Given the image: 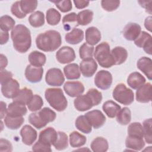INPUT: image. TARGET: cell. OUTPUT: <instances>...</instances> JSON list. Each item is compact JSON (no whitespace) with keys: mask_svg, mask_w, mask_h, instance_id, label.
<instances>
[{"mask_svg":"<svg viewBox=\"0 0 152 152\" xmlns=\"http://www.w3.org/2000/svg\"><path fill=\"white\" fill-rule=\"evenodd\" d=\"M43 69L42 67H36L31 65L27 66L25 70V77L27 81L31 83L40 82L42 78Z\"/></svg>","mask_w":152,"mask_h":152,"instance_id":"obj_15","label":"cell"},{"mask_svg":"<svg viewBox=\"0 0 152 152\" xmlns=\"http://www.w3.org/2000/svg\"><path fill=\"white\" fill-rule=\"evenodd\" d=\"M8 64V59L3 54H1V70L4 69Z\"/></svg>","mask_w":152,"mask_h":152,"instance_id":"obj_57","label":"cell"},{"mask_svg":"<svg viewBox=\"0 0 152 152\" xmlns=\"http://www.w3.org/2000/svg\"><path fill=\"white\" fill-rule=\"evenodd\" d=\"M151 43V34L144 31H141L138 37L134 40V43L137 46L140 48H143L145 53L150 55L152 53Z\"/></svg>","mask_w":152,"mask_h":152,"instance_id":"obj_12","label":"cell"},{"mask_svg":"<svg viewBox=\"0 0 152 152\" xmlns=\"http://www.w3.org/2000/svg\"><path fill=\"white\" fill-rule=\"evenodd\" d=\"M7 109L6 103L4 102H1V119H2L5 115H7Z\"/></svg>","mask_w":152,"mask_h":152,"instance_id":"obj_56","label":"cell"},{"mask_svg":"<svg viewBox=\"0 0 152 152\" xmlns=\"http://www.w3.org/2000/svg\"><path fill=\"white\" fill-rule=\"evenodd\" d=\"M151 17L149 16L145 18L144 22L145 27L150 32L151 31Z\"/></svg>","mask_w":152,"mask_h":152,"instance_id":"obj_58","label":"cell"},{"mask_svg":"<svg viewBox=\"0 0 152 152\" xmlns=\"http://www.w3.org/2000/svg\"><path fill=\"white\" fill-rule=\"evenodd\" d=\"M28 22L32 27L35 28L43 26L45 24L44 14L40 11L33 12L28 17Z\"/></svg>","mask_w":152,"mask_h":152,"instance_id":"obj_35","label":"cell"},{"mask_svg":"<svg viewBox=\"0 0 152 152\" xmlns=\"http://www.w3.org/2000/svg\"><path fill=\"white\" fill-rule=\"evenodd\" d=\"M12 77V74L11 72L6 69L1 70V84L2 85L4 83L11 80Z\"/></svg>","mask_w":152,"mask_h":152,"instance_id":"obj_53","label":"cell"},{"mask_svg":"<svg viewBox=\"0 0 152 152\" xmlns=\"http://www.w3.org/2000/svg\"><path fill=\"white\" fill-rule=\"evenodd\" d=\"M93 17V12L90 10H84L77 14V24L81 26H86L90 24Z\"/></svg>","mask_w":152,"mask_h":152,"instance_id":"obj_37","label":"cell"},{"mask_svg":"<svg viewBox=\"0 0 152 152\" xmlns=\"http://www.w3.org/2000/svg\"><path fill=\"white\" fill-rule=\"evenodd\" d=\"M32 150L34 151H52L51 146L46 145L37 141L32 147Z\"/></svg>","mask_w":152,"mask_h":152,"instance_id":"obj_51","label":"cell"},{"mask_svg":"<svg viewBox=\"0 0 152 152\" xmlns=\"http://www.w3.org/2000/svg\"><path fill=\"white\" fill-rule=\"evenodd\" d=\"M58 136L53 145L57 150H62L68 147V140L67 135L62 131H58Z\"/></svg>","mask_w":152,"mask_h":152,"instance_id":"obj_40","label":"cell"},{"mask_svg":"<svg viewBox=\"0 0 152 152\" xmlns=\"http://www.w3.org/2000/svg\"><path fill=\"white\" fill-rule=\"evenodd\" d=\"M14 49L20 53L26 52L31 45L30 30L24 25L18 24L11 32Z\"/></svg>","mask_w":152,"mask_h":152,"instance_id":"obj_1","label":"cell"},{"mask_svg":"<svg viewBox=\"0 0 152 152\" xmlns=\"http://www.w3.org/2000/svg\"><path fill=\"white\" fill-rule=\"evenodd\" d=\"M45 96L50 106L56 110L62 112L66 108L68 102L61 88H47L45 93Z\"/></svg>","mask_w":152,"mask_h":152,"instance_id":"obj_4","label":"cell"},{"mask_svg":"<svg viewBox=\"0 0 152 152\" xmlns=\"http://www.w3.org/2000/svg\"><path fill=\"white\" fill-rule=\"evenodd\" d=\"M141 32V26L135 23H128L123 29L124 37L129 41L135 40Z\"/></svg>","mask_w":152,"mask_h":152,"instance_id":"obj_19","label":"cell"},{"mask_svg":"<svg viewBox=\"0 0 152 152\" xmlns=\"http://www.w3.org/2000/svg\"><path fill=\"white\" fill-rule=\"evenodd\" d=\"M28 59L30 65L36 67H42L46 63V57L44 53L35 50L29 54Z\"/></svg>","mask_w":152,"mask_h":152,"instance_id":"obj_29","label":"cell"},{"mask_svg":"<svg viewBox=\"0 0 152 152\" xmlns=\"http://www.w3.org/2000/svg\"><path fill=\"white\" fill-rule=\"evenodd\" d=\"M128 134L129 136L143 138L142 125L140 122L131 123L128 128Z\"/></svg>","mask_w":152,"mask_h":152,"instance_id":"obj_43","label":"cell"},{"mask_svg":"<svg viewBox=\"0 0 152 152\" xmlns=\"http://www.w3.org/2000/svg\"><path fill=\"white\" fill-rule=\"evenodd\" d=\"M11 13L18 18H23L26 16L21 10L20 4V1L15 2L11 7Z\"/></svg>","mask_w":152,"mask_h":152,"instance_id":"obj_50","label":"cell"},{"mask_svg":"<svg viewBox=\"0 0 152 152\" xmlns=\"http://www.w3.org/2000/svg\"><path fill=\"white\" fill-rule=\"evenodd\" d=\"M77 23V15L75 12H71L65 15L62 18V23L64 25V30L69 31L71 28H74L78 25Z\"/></svg>","mask_w":152,"mask_h":152,"instance_id":"obj_38","label":"cell"},{"mask_svg":"<svg viewBox=\"0 0 152 152\" xmlns=\"http://www.w3.org/2000/svg\"><path fill=\"white\" fill-rule=\"evenodd\" d=\"M64 72L66 78L68 80L78 79L81 75L80 66L75 63L70 64L64 66Z\"/></svg>","mask_w":152,"mask_h":152,"instance_id":"obj_31","label":"cell"},{"mask_svg":"<svg viewBox=\"0 0 152 152\" xmlns=\"http://www.w3.org/2000/svg\"><path fill=\"white\" fill-rule=\"evenodd\" d=\"M87 141L86 137L77 131L69 134V144L72 147H80L84 145Z\"/></svg>","mask_w":152,"mask_h":152,"instance_id":"obj_34","label":"cell"},{"mask_svg":"<svg viewBox=\"0 0 152 152\" xmlns=\"http://www.w3.org/2000/svg\"><path fill=\"white\" fill-rule=\"evenodd\" d=\"M144 77L138 72H134L129 74L127 79L128 86L133 89H138L145 83Z\"/></svg>","mask_w":152,"mask_h":152,"instance_id":"obj_23","label":"cell"},{"mask_svg":"<svg viewBox=\"0 0 152 152\" xmlns=\"http://www.w3.org/2000/svg\"><path fill=\"white\" fill-rule=\"evenodd\" d=\"M115 65H121L125 62L128 57L127 50L123 47L116 46L111 51Z\"/></svg>","mask_w":152,"mask_h":152,"instance_id":"obj_27","label":"cell"},{"mask_svg":"<svg viewBox=\"0 0 152 152\" xmlns=\"http://www.w3.org/2000/svg\"><path fill=\"white\" fill-rule=\"evenodd\" d=\"M15 21L10 16L5 15L0 18V28L1 30L8 31L14 28Z\"/></svg>","mask_w":152,"mask_h":152,"instance_id":"obj_42","label":"cell"},{"mask_svg":"<svg viewBox=\"0 0 152 152\" xmlns=\"http://www.w3.org/2000/svg\"><path fill=\"white\" fill-rule=\"evenodd\" d=\"M80 69L83 75L85 77H91L97 69V64L92 58L83 60L80 64Z\"/></svg>","mask_w":152,"mask_h":152,"instance_id":"obj_16","label":"cell"},{"mask_svg":"<svg viewBox=\"0 0 152 152\" xmlns=\"http://www.w3.org/2000/svg\"><path fill=\"white\" fill-rule=\"evenodd\" d=\"M0 43L1 45H4L6 43L9 39V33L8 31H4L1 30L0 33Z\"/></svg>","mask_w":152,"mask_h":152,"instance_id":"obj_55","label":"cell"},{"mask_svg":"<svg viewBox=\"0 0 152 152\" xmlns=\"http://www.w3.org/2000/svg\"><path fill=\"white\" fill-rule=\"evenodd\" d=\"M56 117V113L49 107H44L38 112L31 113L28 116L30 124L37 129L45 127L47 124L55 121Z\"/></svg>","mask_w":152,"mask_h":152,"instance_id":"obj_5","label":"cell"},{"mask_svg":"<svg viewBox=\"0 0 152 152\" xmlns=\"http://www.w3.org/2000/svg\"><path fill=\"white\" fill-rule=\"evenodd\" d=\"M137 68L151 80L152 75V60L151 58L143 56L140 58L137 63Z\"/></svg>","mask_w":152,"mask_h":152,"instance_id":"obj_22","label":"cell"},{"mask_svg":"<svg viewBox=\"0 0 152 152\" xmlns=\"http://www.w3.org/2000/svg\"><path fill=\"white\" fill-rule=\"evenodd\" d=\"M64 90L69 97H75L83 93L84 87L80 81H67L64 86Z\"/></svg>","mask_w":152,"mask_h":152,"instance_id":"obj_14","label":"cell"},{"mask_svg":"<svg viewBox=\"0 0 152 152\" xmlns=\"http://www.w3.org/2000/svg\"><path fill=\"white\" fill-rule=\"evenodd\" d=\"M125 145L128 149L140 151L144 147L145 142L143 138L128 135L125 140Z\"/></svg>","mask_w":152,"mask_h":152,"instance_id":"obj_26","label":"cell"},{"mask_svg":"<svg viewBox=\"0 0 152 152\" xmlns=\"http://www.w3.org/2000/svg\"><path fill=\"white\" fill-rule=\"evenodd\" d=\"M43 105V100L42 98L37 94H34L28 103L27 106L29 110L31 112H36L41 109Z\"/></svg>","mask_w":152,"mask_h":152,"instance_id":"obj_45","label":"cell"},{"mask_svg":"<svg viewBox=\"0 0 152 152\" xmlns=\"http://www.w3.org/2000/svg\"><path fill=\"white\" fill-rule=\"evenodd\" d=\"M112 96L116 101L124 105L131 104L134 102V92L123 83L118 84L115 87Z\"/></svg>","mask_w":152,"mask_h":152,"instance_id":"obj_7","label":"cell"},{"mask_svg":"<svg viewBox=\"0 0 152 152\" xmlns=\"http://www.w3.org/2000/svg\"><path fill=\"white\" fill-rule=\"evenodd\" d=\"M151 118L147 119L143 122L142 129L145 141L148 144L152 143V135H151Z\"/></svg>","mask_w":152,"mask_h":152,"instance_id":"obj_46","label":"cell"},{"mask_svg":"<svg viewBox=\"0 0 152 152\" xmlns=\"http://www.w3.org/2000/svg\"><path fill=\"white\" fill-rule=\"evenodd\" d=\"M112 83V75L107 71L100 70L97 72L94 77V84L100 89L107 90L110 88Z\"/></svg>","mask_w":152,"mask_h":152,"instance_id":"obj_9","label":"cell"},{"mask_svg":"<svg viewBox=\"0 0 152 152\" xmlns=\"http://www.w3.org/2000/svg\"><path fill=\"white\" fill-rule=\"evenodd\" d=\"M94 48L93 46H91L87 43H83L79 49L80 57L82 59L92 58L94 53Z\"/></svg>","mask_w":152,"mask_h":152,"instance_id":"obj_44","label":"cell"},{"mask_svg":"<svg viewBox=\"0 0 152 152\" xmlns=\"http://www.w3.org/2000/svg\"><path fill=\"white\" fill-rule=\"evenodd\" d=\"M20 135L23 142L27 145H31L36 141L37 133V131L30 125H24L20 131Z\"/></svg>","mask_w":152,"mask_h":152,"instance_id":"obj_17","label":"cell"},{"mask_svg":"<svg viewBox=\"0 0 152 152\" xmlns=\"http://www.w3.org/2000/svg\"><path fill=\"white\" fill-rule=\"evenodd\" d=\"M58 132L52 127H48L40 132L39 140L40 142L51 146L55 142Z\"/></svg>","mask_w":152,"mask_h":152,"instance_id":"obj_18","label":"cell"},{"mask_svg":"<svg viewBox=\"0 0 152 152\" xmlns=\"http://www.w3.org/2000/svg\"><path fill=\"white\" fill-rule=\"evenodd\" d=\"M32 90L30 88L24 87L18 91L15 96L12 99L13 102H18L23 104H28L33 97Z\"/></svg>","mask_w":152,"mask_h":152,"instance_id":"obj_28","label":"cell"},{"mask_svg":"<svg viewBox=\"0 0 152 152\" xmlns=\"http://www.w3.org/2000/svg\"><path fill=\"white\" fill-rule=\"evenodd\" d=\"M46 18L48 24L51 26H55L60 22L61 15L56 10L51 8L46 11Z\"/></svg>","mask_w":152,"mask_h":152,"instance_id":"obj_41","label":"cell"},{"mask_svg":"<svg viewBox=\"0 0 152 152\" xmlns=\"http://www.w3.org/2000/svg\"><path fill=\"white\" fill-rule=\"evenodd\" d=\"M24 122V119L21 117H12L6 115L4 119V123L6 126L10 129H17Z\"/></svg>","mask_w":152,"mask_h":152,"instance_id":"obj_36","label":"cell"},{"mask_svg":"<svg viewBox=\"0 0 152 152\" xmlns=\"http://www.w3.org/2000/svg\"><path fill=\"white\" fill-rule=\"evenodd\" d=\"M90 147L94 152H105L108 150L109 144L105 138L98 137L93 140Z\"/></svg>","mask_w":152,"mask_h":152,"instance_id":"obj_33","label":"cell"},{"mask_svg":"<svg viewBox=\"0 0 152 152\" xmlns=\"http://www.w3.org/2000/svg\"><path fill=\"white\" fill-rule=\"evenodd\" d=\"M102 100V93L97 89L91 88L86 94L77 97L74 101V104L78 111L84 112L90 109L94 106L99 104Z\"/></svg>","mask_w":152,"mask_h":152,"instance_id":"obj_3","label":"cell"},{"mask_svg":"<svg viewBox=\"0 0 152 152\" xmlns=\"http://www.w3.org/2000/svg\"><path fill=\"white\" fill-rule=\"evenodd\" d=\"M62 38L60 33L53 30L39 34L36 39V46L44 52H53L60 47Z\"/></svg>","mask_w":152,"mask_h":152,"instance_id":"obj_2","label":"cell"},{"mask_svg":"<svg viewBox=\"0 0 152 152\" xmlns=\"http://www.w3.org/2000/svg\"><path fill=\"white\" fill-rule=\"evenodd\" d=\"M20 7L22 11L27 15L28 13L33 12L37 8V1H20Z\"/></svg>","mask_w":152,"mask_h":152,"instance_id":"obj_47","label":"cell"},{"mask_svg":"<svg viewBox=\"0 0 152 152\" xmlns=\"http://www.w3.org/2000/svg\"><path fill=\"white\" fill-rule=\"evenodd\" d=\"M20 90V84L15 79L11 78L1 85V91L4 97L13 99Z\"/></svg>","mask_w":152,"mask_h":152,"instance_id":"obj_11","label":"cell"},{"mask_svg":"<svg viewBox=\"0 0 152 152\" xmlns=\"http://www.w3.org/2000/svg\"><path fill=\"white\" fill-rule=\"evenodd\" d=\"M131 120V112L129 108L124 107L121 109L116 115L117 122L122 125H128Z\"/></svg>","mask_w":152,"mask_h":152,"instance_id":"obj_39","label":"cell"},{"mask_svg":"<svg viewBox=\"0 0 152 152\" xmlns=\"http://www.w3.org/2000/svg\"><path fill=\"white\" fill-rule=\"evenodd\" d=\"M27 112V109L25 104L13 102L8 105L6 115L12 117H21L25 115Z\"/></svg>","mask_w":152,"mask_h":152,"instance_id":"obj_21","label":"cell"},{"mask_svg":"<svg viewBox=\"0 0 152 152\" xmlns=\"http://www.w3.org/2000/svg\"><path fill=\"white\" fill-rule=\"evenodd\" d=\"M120 4L119 1H102L101 5L103 9L108 12L116 10Z\"/></svg>","mask_w":152,"mask_h":152,"instance_id":"obj_49","label":"cell"},{"mask_svg":"<svg viewBox=\"0 0 152 152\" xmlns=\"http://www.w3.org/2000/svg\"><path fill=\"white\" fill-rule=\"evenodd\" d=\"M0 151H11L12 150V146L11 142L5 139L1 138L0 140Z\"/></svg>","mask_w":152,"mask_h":152,"instance_id":"obj_52","label":"cell"},{"mask_svg":"<svg viewBox=\"0 0 152 152\" xmlns=\"http://www.w3.org/2000/svg\"><path fill=\"white\" fill-rule=\"evenodd\" d=\"M136 100L140 103H148L151 100V84L147 83L136 91Z\"/></svg>","mask_w":152,"mask_h":152,"instance_id":"obj_20","label":"cell"},{"mask_svg":"<svg viewBox=\"0 0 152 152\" xmlns=\"http://www.w3.org/2000/svg\"><path fill=\"white\" fill-rule=\"evenodd\" d=\"M50 2L54 3L56 5V7L62 12H68L72 8V2L69 0H63L60 1H52Z\"/></svg>","mask_w":152,"mask_h":152,"instance_id":"obj_48","label":"cell"},{"mask_svg":"<svg viewBox=\"0 0 152 152\" xmlns=\"http://www.w3.org/2000/svg\"><path fill=\"white\" fill-rule=\"evenodd\" d=\"M73 2L75 4V6L78 9H83L87 7L90 2L88 1H83V0H74Z\"/></svg>","mask_w":152,"mask_h":152,"instance_id":"obj_54","label":"cell"},{"mask_svg":"<svg viewBox=\"0 0 152 152\" xmlns=\"http://www.w3.org/2000/svg\"><path fill=\"white\" fill-rule=\"evenodd\" d=\"M75 127L81 132L89 134L92 131V126L85 115L79 116L75 122Z\"/></svg>","mask_w":152,"mask_h":152,"instance_id":"obj_32","label":"cell"},{"mask_svg":"<svg viewBox=\"0 0 152 152\" xmlns=\"http://www.w3.org/2000/svg\"><path fill=\"white\" fill-rule=\"evenodd\" d=\"M94 56L100 66L103 68H107L115 65L110 46L107 42H102L96 47Z\"/></svg>","mask_w":152,"mask_h":152,"instance_id":"obj_6","label":"cell"},{"mask_svg":"<svg viewBox=\"0 0 152 152\" xmlns=\"http://www.w3.org/2000/svg\"><path fill=\"white\" fill-rule=\"evenodd\" d=\"M84 39V32L82 30L77 28H73L70 32L66 33L65 39L68 43L76 45L80 43Z\"/></svg>","mask_w":152,"mask_h":152,"instance_id":"obj_25","label":"cell"},{"mask_svg":"<svg viewBox=\"0 0 152 152\" xmlns=\"http://www.w3.org/2000/svg\"><path fill=\"white\" fill-rule=\"evenodd\" d=\"M86 117L94 129L102 126L106 122V117L99 110H93L85 114Z\"/></svg>","mask_w":152,"mask_h":152,"instance_id":"obj_13","label":"cell"},{"mask_svg":"<svg viewBox=\"0 0 152 152\" xmlns=\"http://www.w3.org/2000/svg\"><path fill=\"white\" fill-rule=\"evenodd\" d=\"M102 109L109 118H113L117 115L121 107L115 102L112 100H107L103 103Z\"/></svg>","mask_w":152,"mask_h":152,"instance_id":"obj_30","label":"cell"},{"mask_svg":"<svg viewBox=\"0 0 152 152\" xmlns=\"http://www.w3.org/2000/svg\"><path fill=\"white\" fill-rule=\"evenodd\" d=\"M46 83L51 86H61L65 81L62 71L56 68L49 69L45 76Z\"/></svg>","mask_w":152,"mask_h":152,"instance_id":"obj_8","label":"cell"},{"mask_svg":"<svg viewBox=\"0 0 152 152\" xmlns=\"http://www.w3.org/2000/svg\"><path fill=\"white\" fill-rule=\"evenodd\" d=\"M138 3L140 4V5L144 8H145V10H147H147H148L149 11V13L151 14V4H149V5H147V4L148 3V1H138Z\"/></svg>","mask_w":152,"mask_h":152,"instance_id":"obj_59","label":"cell"},{"mask_svg":"<svg viewBox=\"0 0 152 152\" xmlns=\"http://www.w3.org/2000/svg\"><path fill=\"white\" fill-rule=\"evenodd\" d=\"M56 58L57 61L62 64L70 63L75 59V51L69 46H63L56 53Z\"/></svg>","mask_w":152,"mask_h":152,"instance_id":"obj_10","label":"cell"},{"mask_svg":"<svg viewBox=\"0 0 152 152\" xmlns=\"http://www.w3.org/2000/svg\"><path fill=\"white\" fill-rule=\"evenodd\" d=\"M101 40V33L95 27H90L86 30V40L87 44L93 46Z\"/></svg>","mask_w":152,"mask_h":152,"instance_id":"obj_24","label":"cell"}]
</instances>
